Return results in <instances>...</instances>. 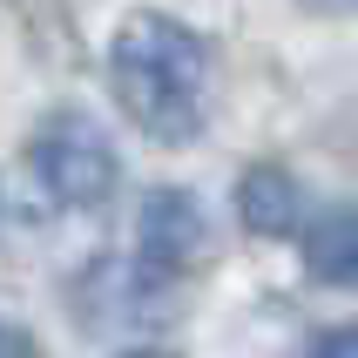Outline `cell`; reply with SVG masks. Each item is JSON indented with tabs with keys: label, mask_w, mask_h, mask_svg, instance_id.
Returning a JSON list of instances; mask_svg holds the SVG:
<instances>
[{
	"label": "cell",
	"mask_w": 358,
	"mask_h": 358,
	"mask_svg": "<svg viewBox=\"0 0 358 358\" xmlns=\"http://www.w3.org/2000/svg\"><path fill=\"white\" fill-rule=\"evenodd\" d=\"M108 88L122 115L156 142H196L210 115V41L176 14L142 7L108 41Z\"/></svg>",
	"instance_id": "obj_1"
},
{
	"label": "cell",
	"mask_w": 358,
	"mask_h": 358,
	"mask_svg": "<svg viewBox=\"0 0 358 358\" xmlns=\"http://www.w3.org/2000/svg\"><path fill=\"white\" fill-rule=\"evenodd\" d=\"M27 169L61 210H95L108 203L122 162H115V142L101 136L88 115H48L27 142Z\"/></svg>",
	"instance_id": "obj_2"
},
{
	"label": "cell",
	"mask_w": 358,
	"mask_h": 358,
	"mask_svg": "<svg viewBox=\"0 0 358 358\" xmlns=\"http://www.w3.org/2000/svg\"><path fill=\"white\" fill-rule=\"evenodd\" d=\"M136 250L156 278H189L210 264V217L189 189H149L136 210Z\"/></svg>",
	"instance_id": "obj_3"
},
{
	"label": "cell",
	"mask_w": 358,
	"mask_h": 358,
	"mask_svg": "<svg viewBox=\"0 0 358 358\" xmlns=\"http://www.w3.org/2000/svg\"><path fill=\"white\" fill-rule=\"evenodd\" d=\"M237 217H243V230H257V237H291L304 223L298 176H291L284 162H250L243 182H237Z\"/></svg>",
	"instance_id": "obj_4"
},
{
	"label": "cell",
	"mask_w": 358,
	"mask_h": 358,
	"mask_svg": "<svg viewBox=\"0 0 358 358\" xmlns=\"http://www.w3.org/2000/svg\"><path fill=\"white\" fill-rule=\"evenodd\" d=\"M304 264L324 284H358V210H331L304 230Z\"/></svg>",
	"instance_id": "obj_5"
},
{
	"label": "cell",
	"mask_w": 358,
	"mask_h": 358,
	"mask_svg": "<svg viewBox=\"0 0 358 358\" xmlns=\"http://www.w3.org/2000/svg\"><path fill=\"white\" fill-rule=\"evenodd\" d=\"M311 358H358V324H338V331H324L311 345Z\"/></svg>",
	"instance_id": "obj_6"
},
{
	"label": "cell",
	"mask_w": 358,
	"mask_h": 358,
	"mask_svg": "<svg viewBox=\"0 0 358 358\" xmlns=\"http://www.w3.org/2000/svg\"><path fill=\"white\" fill-rule=\"evenodd\" d=\"M0 358H41V352H34V338H27L20 324H7V318H0Z\"/></svg>",
	"instance_id": "obj_7"
},
{
	"label": "cell",
	"mask_w": 358,
	"mask_h": 358,
	"mask_svg": "<svg viewBox=\"0 0 358 358\" xmlns=\"http://www.w3.org/2000/svg\"><path fill=\"white\" fill-rule=\"evenodd\" d=\"M311 14H358V0H304Z\"/></svg>",
	"instance_id": "obj_8"
},
{
	"label": "cell",
	"mask_w": 358,
	"mask_h": 358,
	"mask_svg": "<svg viewBox=\"0 0 358 358\" xmlns=\"http://www.w3.org/2000/svg\"><path fill=\"white\" fill-rule=\"evenodd\" d=\"M122 358H176V352H156V345H142V352H122Z\"/></svg>",
	"instance_id": "obj_9"
}]
</instances>
